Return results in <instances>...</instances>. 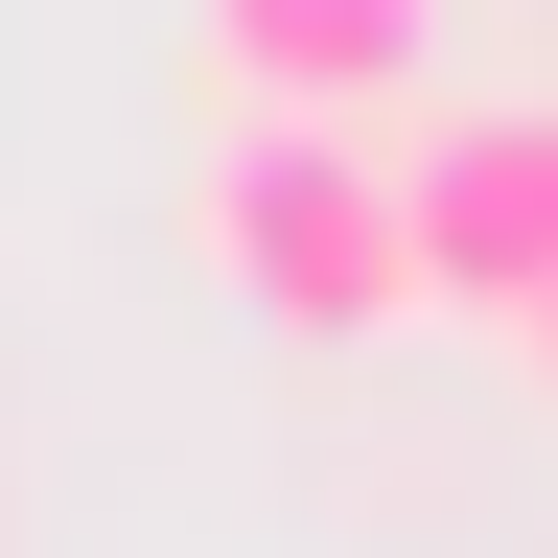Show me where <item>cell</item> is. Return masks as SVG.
Segmentation results:
<instances>
[{"instance_id":"obj_1","label":"cell","mask_w":558,"mask_h":558,"mask_svg":"<svg viewBox=\"0 0 558 558\" xmlns=\"http://www.w3.org/2000/svg\"><path fill=\"white\" fill-rule=\"evenodd\" d=\"M209 279H233L256 326H303V349H373L418 303V233H396L373 117H256L233 163H209Z\"/></svg>"},{"instance_id":"obj_2","label":"cell","mask_w":558,"mask_h":558,"mask_svg":"<svg viewBox=\"0 0 558 558\" xmlns=\"http://www.w3.org/2000/svg\"><path fill=\"white\" fill-rule=\"evenodd\" d=\"M396 233H418V303L535 326V279H558V94H488V117H442V140L396 163Z\"/></svg>"},{"instance_id":"obj_3","label":"cell","mask_w":558,"mask_h":558,"mask_svg":"<svg viewBox=\"0 0 558 558\" xmlns=\"http://www.w3.org/2000/svg\"><path fill=\"white\" fill-rule=\"evenodd\" d=\"M418 47H442V0H209V70L256 117H373L418 94Z\"/></svg>"},{"instance_id":"obj_4","label":"cell","mask_w":558,"mask_h":558,"mask_svg":"<svg viewBox=\"0 0 558 558\" xmlns=\"http://www.w3.org/2000/svg\"><path fill=\"white\" fill-rule=\"evenodd\" d=\"M512 349H535V373H558V279H535V326H512Z\"/></svg>"}]
</instances>
